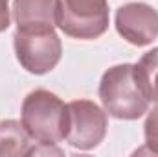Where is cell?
<instances>
[{
	"instance_id": "cell-10",
	"label": "cell",
	"mask_w": 158,
	"mask_h": 157,
	"mask_svg": "<svg viewBox=\"0 0 158 157\" xmlns=\"http://www.w3.org/2000/svg\"><path fill=\"white\" fill-rule=\"evenodd\" d=\"M149 115L143 124V137H145V150L153 155H158V105Z\"/></svg>"
},
{
	"instance_id": "cell-11",
	"label": "cell",
	"mask_w": 158,
	"mask_h": 157,
	"mask_svg": "<svg viewBox=\"0 0 158 157\" xmlns=\"http://www.w3.org/2000/svg\"><path fill=\"white\" fill-rule=\"evenodd\" d=\"M11 24V13H9V0H0V34L6 32Z\"/></svg>"
},
{
	"instance_id": "cell-7",
	"label": "cell",
	"mask_w": 158,
	"mask_h": 157,
	"mask_svg": "<svg viewBox=\"0 0 158 157\" xmlns=\"http://www.w3.org/2000/svg\"><path fill=\"white\" fill-rule=\"evenodd\" d=\"M59 0H15L13 19L17 30L55 28Z\"/></svg>"
},
{
	"instance_id": "cell-2",
	"label": "cell",
	"mask_w": 158,
	"mask_h": 157,
	"mask_svg": "<svg viewBox=\"0 0 158 157\" xmlns=\"http://www.w3.org/2000/svg\"><path fill=\"white\" fill-rule=\"evenodd\" d=\"M98 92L103 109L118 120H138L149 111V102L134 79V65L131 63L107 69Z\"/></svg>"
},
{
	"instance_id": "cell-1",
	"label": "cell",
	"mask_w": 158,
	"mask_h": 157,
	"mask_svg": "<svg viewBox=\"0 0 158 157\" xmlns=\"http://www.w3.org/2000/svg\"><path fill=\"white\" fill-rule=\"evenodd\" d=\"M20 122L30 139L37 144L57 146L66 137L68 104H64L55 92L35 89L22 102Z\"/></svg>"
},
{
	"instance_id": "cell-4",
	"label": "cell",
	"mask_w": 158,
	"mask_h": 157,
	"mask_svg": "<svg viewBox=\"0 0 158 157\" xmlns=\"http://www.w3.org/2000/svg\"><path fill=\"white\" fill-rule=\"evenodd\" d=\"M107 0H59L57 28L79 41L99 39L109 30Z\"/></svg>"
},
{
	"instance_id": "cell-8",
	"label": "cell",
	"mask_w": 158,
	"mask_h": 157,
	"mask_svg": "<svg viewBox=\"0 0 158 157\" xmlns=\"http://www.w3.org/2000/svg\"><path fill=\"white\" fill-rule=\"evenodd\" d=\"M30 135L26 133L22 122L2 120L0 122V157H19L31 155Z\"/></svg>"
},
{
	"instance_id": "cell-6",
	"label": "cell",
	"mask_w": 158,
	"mask_h": 157,
	"mask_svg": "<svg viewBox=\"0 0 158 157\" xmlns=\"http://www.w3.org/2000/svg\"><path fill=\"white\" fill-rule=\"evenodd\" d=\"M116 32L132 46H147L158 37V11L145 2L119 6L114 17Z\"/></svg>"
},
{
	"instance_id": "cell-5",
	"label": "cell",
	"mask_w": 158,
	"mask_h": 157,
	"mask_svg": "<svg viewBox=\"0 0 158 157\" xmlns=\"http://www.w3.org/2000/svg\"><path fill=\"white\" fill-rule=\"evenodd\" d=\"M107 111L92 100H72L68 104V128L64 141L81 152L98 148L107 135Z\"/></svg>"
},
{
	"instance_id": "cell-3",
	"label": "cell",
	"mask_w": 158,
	"mask_h": 157,
	"mask_svg": "<svg viewBox=\"0 0 158 157\" xmlns=\"http://www.w3.org/2000/svg\"><path fill=\"white\" fill-rule=\"evenodd\" d=\"M13 46L20 67L35 76L52 72L63 56V43L55 28L17 30L13 35Z\"/></svg>"
},
{
	"instance_id": "cell-9",
	"label": "cell",
	"mask_w": 158,
	"mask_h": 157,
	"mask_svg": "<svg viewBox=\"0 0 158 157\" xmlns=\"http://www.w3.org/2000/svg\"><path fill=\"white\" fill-rule=\"evenodd\" d=\"M134 79L149 104H158V46L145 52L134 65Z\"/></svg>"
}]
</instances>
